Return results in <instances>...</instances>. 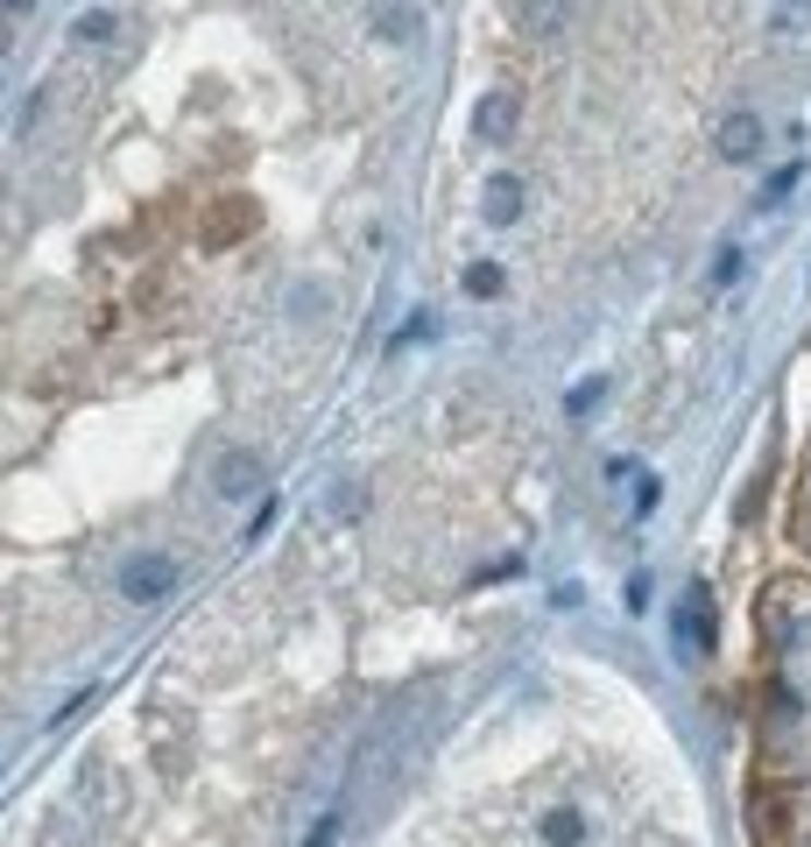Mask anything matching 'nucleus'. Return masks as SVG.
<instances>
[{
	"label": "nucleus",
	"instance_id": "1",
	"mask_svg": "<svg viewBox=\"0 0 811 847\" xmlns=\"http://www.w3.org/2000/svg\"><path fill=\"white\" fill-rule=\"evenodd\" d=\"M670 636H678L685 664L713 657V601H705V586H685V601L670 607Z\"/></svg>",
	"mask_w": 811,
	"mask_h": 847
},
{
	"label": "nucleus",
	"instance_id": "2",
	"mask_svg": "<svg viewBox=\"0 0 811 847\" xmlns=\"http://www.w3.org/2000/svg\"><path fill=\"white\" fill-rule=\"evenodd\" d=\"M170 579H177V565L170 558H128V572H120V593L128 601H156V593H170Z\"/></svg>",
	"mask_w": 811,
	"mask_h": 847
},
{
	"label": "nucleus",
	"instance_id": "3",
	"mask_svg": "<svg viewBox=\"0 0 811 847\" xmlns=\"http://www.w3.org/2000/svg\"><path fill=\"white\" fill-rule=\"evenodd\" d=\"M762 148V121L755 113H727V121H719V156L727 162H748Z\"/></svg>",
	"mask_w": 811,
	"mask_h": 847
},
{
	"label": "nucleus",
	"instance_id": "4",
	"mask_svg": "<svg viewBox=\"0 0 811 847\" xmlns=\"http://www.w3.org/2000/svg\"><path fill=\"white\" fill-rule=\"evenodd\" d=\"M254 487H262V459H254V452H227V459H219V495H254Z\"/></svg>",
	"mask_w": 811,
	"mask_h": 847
},
{
	"label": "nucleus",
	"instance_id": "5",
	"mask_svg": "<svg viewBox=\"0 0 811 847\" xmlns=\"http://www.w3.org/2000/svg\"><path fill=\"white\" fill-rule=\"evenodd\" d=\"M473 128H480L487 142H501L508 128H516V99H508V93H487V99H480V113H473Z\"/></svg>",
	"mask_w": 811,
	"mask_h": 847
},
{
	"label": "nucleus",
	"instance_id": "6",
	"mask_svg": "<svg viewBox=\"0 0 811 847\" xmlns=\"http://www.w3.org/2000/svg\"><path fill=\"white\" fill-rule=\"evenodd\" d=\"M516 213H522V184H516V177H494V184H487V219L508 227Z\"/></svg>",
	"mask_w": 811,
	"mask_h": 847
},
{
	"label": "nucleus",
	"instance_id": "7",
	"mask_svg": "<svg viewBox=\"0 0 811 847\" xmlns=\"http://www.w3.org/2000/svg\"><path fill=\"white\" fill-rule=\"evenodd\" d=\"M516 14L530 28H565V14H572V8H565V0H516Z\"/></svg>",
	"mask_w": 811,
	"mask_h": 847
},
{
	"label": "nucleus",
	"instance_id": "8",
	"mask_svg": "<svg viewBox=\"0 0 811 847\" xmlns=\"http://www.w3.org/2000/svg\"><path fill=\"white\" fill-rule=\"evenodd\" d=\"M544 840H550V847H579V812H550V820H544Z\"/></svg>",
	"mask_w": 811,
	"mask_h": 847
},
{
	"label": "nucleus",
	"instance_id": "9",
	"mask_svg": "<svg viewBox=\"0 0 811 847\" xmlns=\"http://www.w3.org/2000/svg\"><path fill=\"white\" fill-rule=\"evenodd\" d=\"M501 290V269H494V262H473V269H465V297H494Z\"/></svg>",
	"mask_w": 811,
	"mask_h": 847
},
{
	"label": "nucleus",
	"instance_id": "10",
	"mask_svg": "<svg viewBox=\"0 0 811 847\" xmlns=\"http://www.w3.org/2000/svg\"><path fill=\"white\" fill-rule=\"evenodd\" d=\"M600 396H607V382H600V375H593V382H579V389H572V396H565V410H572V418H585V410H593V403H600Z\"/></svg>",
	"mask_w": 811,
	"mask_h": 847
},
{
	"label": "nucleus",
	"instance_id": "11",
	"mask_svg": "<svg viewBox=\"0 0 811 847\" xmlns=\"http://www.w3.org/2000/svg\"><path fill=\"white\" fill-rule=\"evenodd\" d=\"M798 177H804V170H798V162H790V170H776V177H770V184H762V205H776V198H790V191H798Z\"/></svg>",
	"mask_w": 811,
	"mask_h": 847
},
{
	"label": "nucleus",
	"instance_id": "12",
	"mask_svg": "<svg viewBox=\"0 0 811 847\" xmlns=\"http://www.w3.org/2000/svg\"><path fill=\"white\" fill-rule=\"evenodd\" d=\"M339 820H347V812H325V820L304 834V847H339Z\"/></svg>",
	"mask_w": 811,
	"mask_h": 847
},
{
	"label": "nucleus",
	"instance_id": "13",
	"mask_svg": "<svg viewBox=\"0 0 811 847\" xmlns=\"http://www.w3.org/2000/svg\"><path fill=\"white\" fill-rule=\"evenodd\" d=\"M374 28H382V36H410V14H402V8H388V14H374Z\"/></svg>",
	"mask_w": 811,
	"mask_h": 847
},
{
	"label": "nucleus",
	"instance_id": "14",
	"mask_svg": "<svg viewBox=\"0 0 811 847\" xmlns=\"http://www.w3.org/2000/svg\"><path fill=\"white\" fill-rule=\"evenodd\" d=\"M78 36H85V43H107V36H113V14H85Z\"/></svg>",
	"mask_w": 811,
	"mask_h": 847
},
{
	"label": "nucleus",
	"instance_id": "15",
	"mask_svg": "<svg viewBox=\"0 0 811 847\" xmlns=\"http://www.w3.org/2000/svg\"><path fill=\"white\" fill-rule=\"evenodd\" d=\"M741 276V255H734V247H719V262H713V282H734Z\"/></svg>",
	"mask_w": 811,
	"mask_h": 847
},
{
	"label": "nucleus",
	"instance_id": "16",
	"mask_svg": "<svg viewBox=\"0 0 811 847\" xmlns=\"http://www.w3.org/2000/svg\"><path fill=\"white\" fill-rule=\"evenodd\" d=\"M8 8H14V14H22V8H36V0H8Z\"/></svg>",
	"mask_w": 811,
	"mask_h": 847
}]
</instances>
